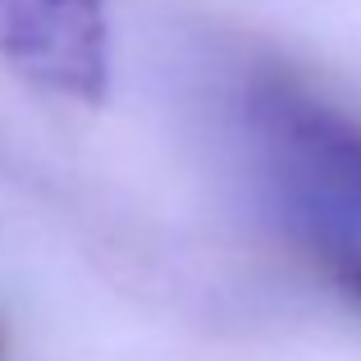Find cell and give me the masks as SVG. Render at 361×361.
I'll list each match as a JSON object with an SVG mask.
<instances>
[{
  "instance_id": "3957f363",
  "label": "cell",
  "mask_w": 361,
  "mask_h": 361,
  "mask_svg": "<svg viewBox=\"0 0 361 361\" xmlns=\"http://www.w3.org/2000/svg\"><path fill=\"white\" fill-rule=\"evenodd\" d=\"M325 261H329V274L338 279V288L361 298V252H329Z\"/></svg>"
},
{
  "instance_id": "6da1fadb",
  "label": "cell",
  "mask_w": 361,
  "mask_h": 361,
  "mask_svg": "<svg viewBox=\"0 0 361 361\" xmlns=\"http://www.w3.org/2000/svg\"><path fill=\"white\" fill-rule=\"evenodd\" d=\"M252 119L270 151L274 174L288 183L316 224L320 252L361 247V119L311 97L293 78H265L252 97Z\"/></svg>"
},
{
  "instance_id": "7a4b0ae2",
  "label": "cell",
  "mask_w": 361,
  "mask_h": 361,
  "mask_svg": "<svg viewBox=\"0 0 361 361\" xmlns=\"http://www.w3.org/2000/svg\"><path fill=\"white\" fill-rule=\"evenodd\" d=\"M0 64L51 97L82 106L106 101V0H0Z\"/></svg>"
}]
</instances>
